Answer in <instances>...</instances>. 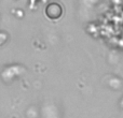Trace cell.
<instances>
[{"instance_id": "1", "label": "cell", "mask_w": 123, "mask_h": 118, "mask_svg": "<svg viewBox=\"0 0 123 118\" xmlns=\"http://www.w3.org/2000/svg\"><path fill=\"white\" fill-rule=\"evenodd\" d=\"M63 13L62 6L57 3H51L49 6L47 8V15L50 17L51 19H57L60 18V16Z\"/></svg>"}]
</instances>
